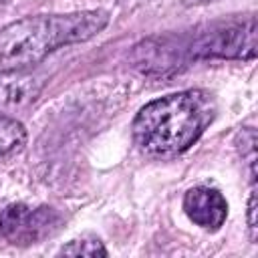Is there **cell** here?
<instances>
[{"instance_id":"277c9868","label":"cell","mask_w":258,"mask_h":258,"mask_svg":"<svg viewBox=\"0 0 258 258\" xmlns=\"http://www.w3.org/2000/svg\"><path fill=\"white\" fill-rule=\"evenodd\" d=\"M62 226V216L50 206L8 204L0 212V236L12 246H32L54 236Z\"/></svg>"},{"instance_id":"9c48e42d","label":"cell","mask_w":258,"mask_h":258,"mask_svg":"<svg viewBox=\"0 0 258 258\" xmlns=\"http://www.w3.org/2000/svg\"><path fill=\"white\" fill-rule=\"evenodd\" d=\"M256 185H252L250 198H248V232H250V240L256 244L258 240V222H256Z\"/></svg>"},{"instance_id":"5b68a950","label":"cell","mask_w":258,"mask_h":258,"mask_svg":"<svg viewBox=\"0 0 258 258\" xmlns=\"http://www.w3.org/2000/svg\"><path fill=\"white\" fill-rule=\"evenodd\" d=\"M185 216L202 230L216 232L224 226L228 216V202L220 189L210 185H194L183 196Z\"/></svg>"},{"instance_id":"8fae6325","label":"cell","mask_w":258,"mask_h":258,"mask_svg":"<svg viewBox=\"0 0 258 258\" xmlns=\"http://www.w3.org/2000/svg\"><path fill=\"white\" fill-rule=\"evenodd\" d=\"M6 4H8V0H0V8H4Z\"/></svg>"},{"instance_id":"52a82bcc","label":"cell","mask_w":258,"mask_h":258,"mask_svg":"<svg viewBox=\"0 0 258 258\" xmlns=\"http://www.w3.org/2000/svg\"><path fill=\"white\" fill-rule=\"evenodd\" d=\"M26 141V129L20 121L0 113V157L18 151Z\"/></svg>"},{"instance_id":"7a4b0ae2","label":"cell","mask_w":258,"mask_h":258,"mask_svg":"<svg viewBox=\"0 0 258 258\" xmlns=\"http://www.w3.org/2000/svg\"><path fill=\"white\" fill-rule=\"evenodd\" d=\"M216 117V101L204 89H185L149 101L131 123L137 149L169 159L187 151Z\"/></svg>"},{"instance_id":"30bf717a","label":"cell","mask_w":258,"mask_h":258,"mask_svg":"<svg viewBox=\"0 0 258 258\" xmlns=\"http://www.w3.org/2000/svg\"><path fill=\"white\" fill-rule=\"evenodd\" d=\"M187 6H191V4H204V2H212V0H183Z\"/></svg>"},{"instance_id":"3957f363","label":"cell","mask_w":258,"mask_h":258,"mask_svg":"<svg viewBox=\"0 0 258 258\" xmlns=\"http://www.w3.org/2000/svg\"><path fill=\"white\" fill-rule=\"evenodd\" d=\"M107 24L109 14L105 10L24 16L0 30V62L32 69L56 48L97 36Z\"/></svg>"},{"instance_id":"8992f818","label":"cell","mask_w":258,"mask_h":258,"mask_svg":"<svg viewBox=\"0 0 258 258\" xmlns=\"http://www.w3.org/2000/svg\"><path fill=\"white\" fill-rule=\"evenodd\" d=\"M44 87L42 75L32 69L6 67L0 71V113H8L32 103Z\"/></svg>"},{"instance_id":"ba28073f","label":"cell","mask_w":258,"mask_h":258,"mask_svg":"<svg viewBox=\"0 0 258 258\" xmlns=\"http://www.w3.org/2000/svg\"><path fill=\"white\" fill-rule=\"evenodd\" d=\"M60 254H69V256H107V248L103 246V242L95 236H81L71 240L67 246L60 248Z\"/></svg>"},{"instance_id":"6da1fadb","label":"cell","mask_w":258,"mask_h":258,"mask_svg":"<svg viewBox=\"0 0 258 258\" xmlns=\"http://www.w3.org/2000/svg\"><path fill=\"white\" fill-rule=\"evenodd\" d=\"M129 58L139 73L149 77L173 75L191 62L210 58L254 60L256 18L220 20L181 32L155 34L137 42Z\"/></svg>"}]
</instances>
